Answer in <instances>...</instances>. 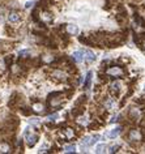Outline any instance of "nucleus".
<instances>
[{"label": "nucleus", "instance_id": "13", "mask_svg": "<svg viewBox=\"0 0 145 154\" xmlns=\"http://www.w3.org/2000/svg\"><path fill=\"white\" fill-rule=\"evenodd\" d=\"M11 152V146L8 143H4V141H1L0 143V153H9Z\"/></svg>", "mask_w": 145, "mask_h": 154}, {"label": "nucleus", "instance_id": "19", "mask_svg": "<svg viewBox=\"0 0 145 154\" xmlns=\"http://www.w3.org/2000/svg\"><path fill=\"white\" fill-rule=\"evenodd\" d=\"M113 105H114V99L108 98L106 101V103H105V106H106V108H111V107H113Z\"/></svg>", "mask_w": 145, "mask_h": 154}, {"label": "nucleus", "instance_id": "18", "mask_svg": "<svg viewBox=\"0 0 145 154\" xmlns=\"http://www.w3.org/2000/svg\"><path fill=\"white\" fill-rule=\"evenodd\" d=\"M20 58H26L28 55H30V50H22V51H20Z\"/></svg>", "mask_w": 145, "mask_h": 154}, {"label": "nucleus", "instance_id": "26", "mask_svg": "<svg viewBox=\"0 0 145 154\" xmlns=\"http://www.w3.org/2000/svg\"><path fill=\"white\" fill-rule=\"evenodd\" d=\"M137 1H140V0H137Z\"/></svg>", "mask_w": 145, "mask_h": 154}, {"label": "nucleus", "instance_id": "22", "mask_svg": "<svg viewBox=\"0 0 145 154\" xmlns=\"http://www.w3.org/2000/svg\"><path fill=\"white\" fill-rule=\"evenodd\" d=\"M118 149H119V145H115V146H111L110 149H108V152H110V153H115Z\"/></svg>", "mask_w": 145, "mask_h": 154}, {"label": "nucleus", "instance_id": "1", "mask_svg": "<svg viewBox=\"0 0 145 154\" xmlns=\"http://www.w3.org/2000/svg\"><path fill=\"white\" fill-rule=\"evenodd\" d=\"M105 73H106V76H110L111 78H119V77H122L126 72H124V69L122 67H119V65H113V67H108L105 69Z\"/></svg>", "mask_w": 145, "mask_h": 154}, {"label": "nucleus", "instance_id": "6", "mask_svg": "<svg viewBox=\"0 0 145 154\" xmlns=\"http://www.w3.org/2000/svg\"><path fill=\"white\" fill-rule=\"evenodd\" d=\"M52 77L58 78L59 81H65L67 80V74H65L63 71H59V69H56V71L52 72Z\"/></svg>", "mask_w": 145, "mask_h": 154}, {"label": "nucleus", "instance_id": "12", "mask_svg": "<svg viewBox=\"0 0 145 154\" xmlns=\"http://www.w3.org/2000/svg\"><path fill=\"white\" fill-rule=\"evenodd\" d=\"M65 28H67V33H68V34H71V35L78 34V28H77L76 25H67Z\"/></svg>", "mask_w": 145, "mask_h": 154}, {"label": "nucleus", "instance_id": "4", "mask_svg": "<svg viewBox=\"0 0 145 154\" xmlns=\"http://www.w3.org/2000/svg\"><path fill=\"white\" fill-rule=\"evenodd\" d=\"M84 60L86 63H93L95 62V54L90 50H85L84 51Z\"/></svg>", "mask_w": 145, "mask_h": 154}, {"label": "nucleus", "instance_id": "21", "mask_svg": "<svg viewBox=\"0 0 145 154\" xmlns=\"http://www.w3.org/2000/svg\"><path fill=\"white\" fill-rule=\"evenodd\" d=\"M12 60H13L12 55H11V58H9V56H8V58H5V64H7V67H11L9 64H12Z\"/></svg>", "mask_w": 145, "mask_h": 154}, {"label": "nucleus", "instance_id": "14", "mask_svg": "<svg viewBox=\"0 0 145 154\" xmlns=\"http://www.w3.org/2000/svg\"><path fill=\"white\" fill-rule=\"evenodd\" d=\"M62 135H63V137H65V138H68V140H69V138L73 137L75 132H73V129H72V128H65L64 132H63Z\"/></svg>", "mask_w": 145, "mask_h": 154}, {"label": "nucleus", "instance_id": "25", "mask_svg": "<svg viewBox=\"0 0 145 154\" xmlns=\"http://www.w3.org/2000/svg\"><path fill=\"white\" fill-rule=\"evenodd\" d=\"M144 92H145V87H144Z\"/></svg>", "mask_w": 145, "mask_h": 154}, {"label": "nucleus", "instance_id": "24", "mask_svg": "<svg viewBox=\"0 0 145 154\" xmlns=\"http://www.w3.org/2000/svg\"><path fill=\"white\" fill-rule=\"evenodd\" d=\"M34 4V3H32V1H29V3H26V8H30L32 7V5Z\"/></svg>", "mask_w": 145, "mask_h": 154}, {"label": "nucleus", "instance_id": "5", "mask_svg": "<svg viewBox=\"0 0 145 154\" xmlns=\"http://www.w3.org/2000/svg\"><path fill=\"white\" fill-rule=\"evenodd\" d=\"M72 60L75 63H83L84 62V51H76L72 54Z\"/></svg>", "mask_w": 145, "mask_h": 154}, {"label": "nucleus", "instance_id": "2", "mask_svg": "<svg viewBox=\"0 0 145 154\" xmlns=\"http://www.w3.org/2000/svg\"><path fill=\"white\" fill-rule=\"evenodd\" d=\"M25 136H26V143H28V145H29L30 148L34 146V145L37 144V141H38V136L35 135V133L30 135V133H29V128H26V131H25Z\"/></svg>", "mask_w": 145, "mask_h": 154}, {"label": "nucleus", "instance_id": "15", "mask_svg": "<svg viewBox=\"0 0 145 154\" xmlns=\"http://www.w3.org/2000/svg\"><path fill=\"white\" fill-rule=\"evenodd\" d=\"M93 144H94V143H93V137H85L83 140V143H81V146L88 148V146H92Z\"/></svg>", "mask_w": 145, "mask_h": 154}, {"label": "nucleus", "instance_id": "16", "mask_svg": "<svg viewBox=\"0 0 145 154\" xmlns=\"http://www.w3.org/2000/svg\"><path fill=\"white\" fill-rule=\"evenodd\" d=\"M64 152L65 153H75L76 152V146H75V145H65Z\"/></svg>", "mask_w": 145, "mask_h": 154}, {"label": "nucleus", "instance_id": "8", "mask_svg": "<svg viewBox=\"0 0 145 154\" xmlns=\"http://www.w3.org/2000/svg\"><path fill=\"white\" fill-rule=\"evenodd\" d=\"M21 20V14L17 13V12H11L9 16H8V21L9 22H19Z\"/></svg>", "mask_w": 145, "mask_h": 154}, {"label": "nucleus", "instance_id": "23", "mask_svg": "<svg viewBox=\"0 0 145 154\" xmlns=\"http://www.w3.org/2000/svg\"><path fill=\"white\" fill-rule=\"evenodd\" d=\"M78 123H80V124H88V120H86V117H80V120H77Z\"/></svg>", "mask_w": 145, "mask_h": 154}, {"label": "nucleus", "instance_id": "9", "mask_svg": "<svg viewBox=\"0 0 145 154\" xmlns=\"http://www.w3.org/2000/svg\"><path fill=\"white\" fill-rule=\"evenodd\" d=\"M134 19H135L136 25L141 26V28H145V20H144L143 17H141L139 13H135V14H134Z\"/></svg>", "mask_w": 145, "mask_h": 154}, {"label": "nucleus", "instance_id": "11", "mask_svg": "<svg viewBox=\"0 0 145 154\" xmlns=\"http://www.w3.org/2000/svg\"><path fill=\"white\" fill-rule=\"evenodd\" d=\"M120 133H122V127H116L115 129H113L111 132H108L107 136H108L110 138H115L116 136H119Z\"/></svg>", "mask_w": 145, "mask_h": 154}, {"label": "nucleus", "instance_id": "7", "mask_svg": "<svg viewBox=\"0 0 145 154\" xmlns=\"http://www.w3.org/2000/svg\"><path fill=\"white\" fill-rule=\"evenodd\" d=\"M120 87H122V85H120L119 81H114V82L110 85V90H111L113 94L118 95V94H119V92H120Z\"/></svg>", "mask_w": 145, "mask_h": 154}, {"label": "nucleus", "instance_id": "20", "mask_svg": "<svg viewBox=\"0 0 145 154\" xmlns=\"http://www.w3.org/2000/svg\"><path fill=\"white\" fill-rule=\"evenodd\" d=\"M58 114H56V112H54L52 114V115H50V116H48V120H50V122H54V120H56V119H58Z\"/></svg>", "mask_w": 145, "mask_h": 154}, {"label": "nucleus", "instance_id": "17", "mask_svg": "<svg viewBox=\"0 0 145 154\" xmlns=\"http://www.w3.org/2000/svg\"><path fill=\"white\" fill-rule=\"evenodd\" d=\"M105 149H106V145H105V144H101V145H98V146H97L95 153H103Z\"/></svg>", "mask_w": 145, "mask_h": 154}, {"label": "nucleus", "instance_id": "10", "mask_svg": "<svg viewBox=\"0 0 145 154\" xmlns=\"http://www.w3.org/2000/svg\"><path fill=\"white\" fill-rule=\"evenodd\" d=\"M92 76H93V72H88L86 78H85V82H84V89L88 90L90 87V84H92Z\"/></svg>", "mask_w": 145, "mask_h": 154}, {"label": "nucleus", "instance_id": "3", "mask_svg": "<svg viewBox=\"0 0 145 154\" xmlns=\"http://www.w3.org/2000/svg\"><path fill=\"white\" fill-rule=\"evenodd\" d=\"M141 137H143V135H141V132L139 129H131L128 133V138L131 141H140Z\"/></svg>", "mask_w": 145, "mask_h": 154}]
</instances>
